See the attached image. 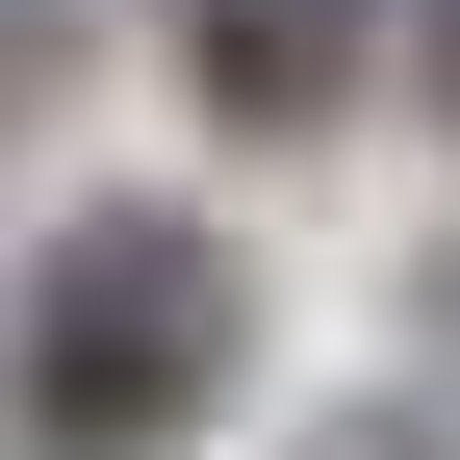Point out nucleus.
Returning <instances> with one entry per match:
<instances>
[{"label": "nucleus", "mask_w": 460, "mask_h": 460, "mask_svg": "<svg viewBox=\"0 0 460 460\" xmlns=\"http://www.w3.org/2000/svg\"><path fill=\"white\" fill-rule=\"evenodd\" d=\"M435 332H460V256H435Z\"/></svg>", "instance_id": "423d86ee"}, {"label": "nucleus", "mask_w": 460, "mask_h": 460, "mask_svg": "<svg viewBox=\"0 0 460 460\" xmlns=\"http://www.w3.org/2000/svg\"><path fill=\"white\" fill-rule=\"evenodd\" d=\"M154 51H180V102L205 128H332V102H358V51H384V0H154Z\"/></svg>", "instance_id": "f03ea898"}, {"label": "nucleus", "mask_w": 460, "mask_h": 460, "mask_svg": "<svg viewBox=\"0 0 460 460\" xmlns=\"http://www.w3.org/2000/svg\"><path fill=\"white\" fill-rule=\"evenodd\" d=\"M307 460H435V410H358V435H307Z\"/></svg>", "instance_id": "20e7f679"}, {"label": "nucleus", "mask_w": 460, "mask_h": 460, "mask_svg": "<svg viewBox=\"0 0 460 460\" xmlns=\"http://www.w3.org/2000/svg\"><path fill=\"white\" fill-rule=\"evenodd\" d=\"M51 51H77V0H0V128L51 102Z\"/></svg>", "instance_id": "7ed1b4c3"}, {"label": "nucleus", "mask_w": 460, "mask_h": 460, "mask_svg": "<svg viewBox=\"0 0 460 460\" xmlns=\"http://www.w3.org/2000/svg\"><path fill=\"white\" fill-rule=\"evenodd\" d=\"M230 384H256V256L205 205H77L26 256V332H0L26 460H180Z\"/></svg>", "instance_id": "f257e3e1"}, {"label": "nucleus", "mask_w": 460, "mask_h": 460, "mask_svg": "<svg viewBox=\"0 0 460 460\" xmlns=\"http://www.w3.org/2000/svg\"><path fill=\"white\" fill-rule=\"evenodd\" d=\"M410 51H435V128H460V0H410Z\"/></svg>", "instance_id": "39448f33"}]
</instances>
